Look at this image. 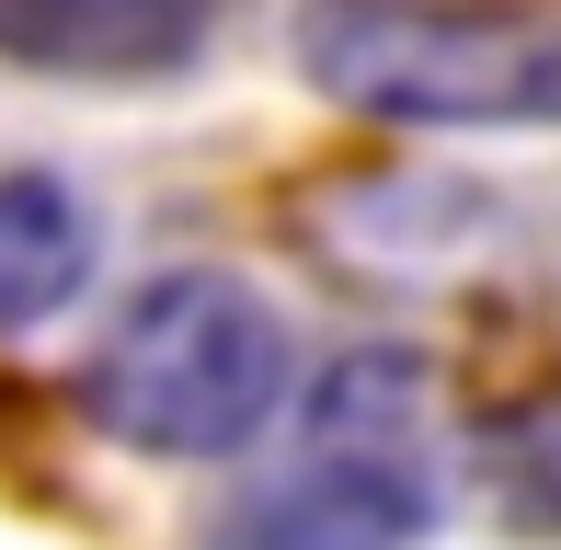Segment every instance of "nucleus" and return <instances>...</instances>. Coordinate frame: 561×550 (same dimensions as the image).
I'll return each instance as SVG.
<instances>
[{
	"label": "nucleus",
	"mask_w": 561,
	"mask_h": 550,
	"mask_svg": "<svg viewBox=\"0 0 561 550\" xmlns=\"http://www.w3.org/2000/svg\"><path fill=\"white\" fill-rule=\"evenodd\" d=\"M287 321L218 264L149 275L81 367V413L138 459H241L287 413Z\"/></svg>",
	"instance_id": "1"
},
{
	"label": "nucleus",
	"mask_w": 561,
	"mask_h": 550,
	"mask_svg": "<svg viewBox=\"0 0 561 550\" xmlns=\"http://www.w3.org/2000/svg\"><path fill=\"white\" fill-rule=\"evenodd\" d=\"M298 81L390 127H561L550 0H298Z\"/></svg>",
	"instance_id": "2"
},
{
	"label": "nucleus",
	"mask_w": 561,
	"mask_h": 550,
	"mask_svg": "<svg viewBox=\"0 0 561 550\" xmlns=\"http://www.w3.org/2000/svg\"><path fill=\"white\" fill-rule=\"evenodd\" d=\"M436 528L413 356H344L310 402V447L218 516V550H413Z\"/></svg>",
	"instance_id": "3"
},
{
	"label": "nucleus",
	"mask_w": 561,
	"mask_h": 550,
	"mask_svg": "<svg viewBox=\"0 0 561 550\" xmlns=\"http://www.w3.org/2000/svg\"><path fill=\"white\" fill-rule=\"evenodd\" d=\"M218 35V0H0V58L46 81H172Z\"/></svg>",
	"instance_id": "4"
},
{
	"label": "nucleus",
	"mask_w": 561,
	"mask_h": 550,
	"mask_svg": "<svg viewBox=\"0 0 561 550\" xmlns=\"http://www.w3.org/2000/svg\"><path fill=\"white\" fill-rule=\"evenodd\" d=\"M104 218L81 207V184L58 172H0V333H35L92 287Z\"/></svg>",
	"instance_id": "5"
},
{
	"label": "nucleus",
	"mask_w": 561,
	"mask_h": 550,
	"mask_svg": "<svg viewBox=\"0 0 561 550\" xmlns=\"http://www.w3.org/2000/svg\"><path fill=\"white\" fill-rule=\"evenodd\" d=\"M481 493H493L504 528L561 539V390H539V402L481 424Z\"/></svg>",
	"instance_id": "6"
}]
</instances>
